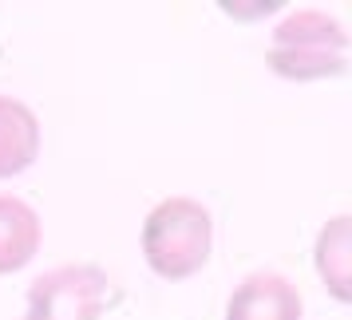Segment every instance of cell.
I'll return each instance as SVG.
<instances>
[{
    "mask_svg": "<svg viewBox=\"0 0 352 320\" xmlns=\"http://www.w3.org/2000/svg\"><path fill=\"white\" fill-rule=\"evenodd\" d=\"M143 261L162 281H190L214 253V218L198 198H162L143 222Z\"/></svg>",
    "mask_w": 352,
    "mask_h": 320,
    "instance_id": "obj_2",
    "label": "cell"
},
{
    "mask_svg": "<svg viewBox=\"0 0 352 320\" xmlns=\"http://www.w3.org/2000/svg\"><path fill=\"white\" fill-rule=\"evenodd\" d=\"M40 238H44L40 214L12 194H0V277L24 269L40 249Z\"/></svg>",
    "mask_w": 352,
    "mask_h": 320,
    "instance_id": "obj_6",
    "label": "cell"
},
{
    "mask_svg": "<svg viewBox=\"0 0 352 320\" xmlns=\"http://www.w3.org/2000/svg\"><path fill=\"white\" fill-rule=\"evenodd\" d=\"M281 4H254V8H241V4H222V12L230 16H261V12H277Z\"/></svg>",
    "mask_w": 352,
    "mask_h": 320,
    "instance_id": "obj_8",
    "label": "cell"
},
{
    "mask_svg": "<svg viewBox=\"0 0 352 320\" xmlns=\"http://www.w3.org/2000/svg\"><path fill=\"white\" fill-rule=\"evenodd\" d=\"M40 155V119L28 103L0 95V178L28 170Z\"/></svg>",
    "mask_w": 352,
    "mask_h": 320,
    "instance_id": "obj_7",
    "label": "cell"
},
{
    "mask_svg": "<svg viewBox=\"0 0 352 320\" xmlns=\"http://www.w3.org/2000/svg\"><path fill=\"white\" fill-rule=\"evenodd\" d=\"M111 297V277L103 265L72 261L36 277L20 320H103Z\"/></svg>",
    "mask_w": 352,
    "mask_h": 320,
    "instance_id": "obj_3",
    "label": "cell"
},
{
    "mask_svg": "<svg viewBox=\"0 0 352 320\" xmlns=\"http://www.w3.org/2000/svg\"><path fill=\"white\" fill-rule=\"evenodd\" d=\"M301 317H305L301 293L281 273L245 277L226 301V320H301Z\"/></svg>",
    "mask_w": 352,
    "mask_h": 320,
    "instance_id": "obj_4",
    "label": "cell"
},
{
    "mask_svg": "<svg viewBox=\"0 0 352 320\" xmlns=\"http://www.w3.org/2000/svg\"><path fill=\"white\" fill-rule=\"evenodd\" d=\"M313 265L336 304H352V214H336L317 229Z\"/></svg>",
    "mask_w": 352,
    "mask_h": 320,
    "instance_id": "obj_5",
    "label": "cell"
},
{
    "mask_svg": "<svg viewBox=\"0 0 352 320\" xmlns=\"http://www.w3.org/2000/svg\"><path fill=\"white\" fill-rule=\"evenodd\" d=\"M352 40L344 24L324 8H293L273 24V40L265 52V67L277 80L317 83L349 71Z\"/></svg>",
    "mask_w": 352,
    "mask_h": 320,
    "instance_id": "obj_1",
    "label": "cell"
}]
</instances>
